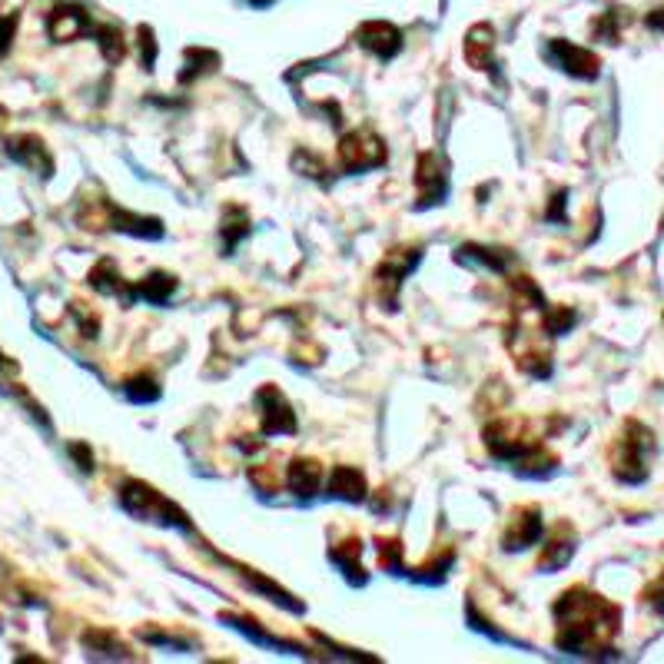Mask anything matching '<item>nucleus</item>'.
<instances>
[{
	"mask_svg": "<svg viewBox=\"0 0 664 664\" xmlns=\"http://www.w3.org/2000/svg\"><path fill=\"white\" fill-rule=\"evenodd\" d=\"M326 495L339 498V502H366V495H369L366 475L359 469H352V465H336L326 482Z\"/></svg>",
	"mask_w": 664,
	"mask_h": 664,
	"instance_id": "ddd939ff",
	"label": "nucleus"
},
{
	"mask_svg": "<svg viewBox=\"0 0 664 664\" xmlns=\"http://www.w3.org/2000/svg\"><path fill=\"white\" fill-rule=\"evenodd\" d=\"M50 37L54 40H77L83 34H97V27L90 24V14L80 7H57L50 14Z\"/></svg>",
	"mask_w": 664,
	"mask_h": 664,
	"instance_id": "2eb2a0df",
	"label": "nucleus"
},
{
	"mask_svg": "<svg viewBox=\"0 0 664 664\" xmlns=\"http://www.w3.org/2000/svg\"><path fill=\"white\" fill-rule=\"evenodd\" d=\"M323 465H319L316 459H293V465H289V489H293L299 498H313L319 492V485H323Z\"/></svg>",
	"mask_w": 664,
	"mask_h": 664,
	"instance_id": "f3484780",
	"label": "nucleus"
},
{
	"mask_svg": "<svg viewBox=\"0 0 664 664\" xmlns=\"http://www.w3.org/2000/svg\"><path fill=\"white\" fill-rule=\"evenodd\" d=\"M249 4H256V7H266V4H273V0H249Z\"/></svg>",
	"mask_w": 664,
	"mask_h": 664,
	"instance_id": "7c9ffc66",
	"label": "nucleus"
},
{
	"mask_svg": "<svg viewBox=\"0 0 664 664\" xmlns=\"http://www.w3.org/2000/svg\"><path fill=\"white\" fill-rule=\"evenodd\" d=\"M651 432L641 429L638 422L625 425V435L615 442V455H611V472L621 482H641L648 475V452H651Z\"/></svg>",
	"mask_w": 664,
	"mask_h": 664,
	"instance_id": "20e7f679",
	"label": "nucleus"
},
{
	"mask_svg": "<svg viewBox=\"0 0 664 664\" xmlns=\"http://www.w3.org/2000/svg\"><path fill=\"white\" fill-rule=\"evenodd\" d=\"M10 157H14L17 163L30 166V170H37L40 176L54 173V160H50L47 147H44V143H40L37 137H17V140H10Z\"/></svg>",
	"mask_w": 664,
	"mask_h": 664,
	"instance_id": "a211bd4d",
	"label": "nucleus"
},
{
	"mask_svg": "<svg viewBox=\"0 0 664 664\" xmlns=\"http://www.w3.org/2000/svg\"><path fill=\"white\" fill-rule=\"evenodd\" d=\"M359 47H366L369 54H376L379 60H392L402 50V34L389 20H369L356 30Z\"/></svg>",
	"mask_w": 664,
	"mask_h": 664,
	"instance_id": "9b49d317",
	"label": "nucleus"
},
{
	"mask_svg": "<svg viewBox=\"0 0 664 664\" xmlns=\"http://www.w3.org/2000/svg\"><path fill=\"white\" fill-rule=\"evenodd\" d=\"M246 233H249V213L243 210V206L230 203V206L223 210V220H220V236H223V249H226V253H233L236 243H240Z\"/></svg>",
	"mask_w": 664,
	"mask_h": 664,
	"instance_id": "aec40b11",
	"label": "nucleus"
},
{
	"mask_svg": "<svg viewBox=\"0 0 664 664\" xmlns=\"http://www.w3.org/2000/svg\"><path fill=\"white\" fill-rule=\"evenodd\" d=\"M545 57L552 60L558 70H565L568 77L578 80H595L598 77V57L585 47H575L572 40H548Z\"/></svg>",
	"mask_w": 664,
	"mask_h": 664,
	"instance_id": "1a4fd4ad",
	"label": "nucleus"
},
{
	"mask_svg": "<svg viewBox=\"0 0 664 664\" xmlns=\"http://www.w3.org/2000/svg\"><path fill=\"white\" fill-rule=\"evenodd\" d=\"M256 409H259V422H263L266 435H293L296 432L293 406H289L286 396L276 386H263L256 392Z\"/></svg>",
	"mask_w": 664,
	"mask_h": 664,
	"instance_id": "6e6552de",
	"label": "nucleus"
},
{
	"mask_svg": "<svg viewBox=\"0 0 664 664\" xmlns=\"http://www.w3.org/2000/svg\"><path fill=\"white\" fill-rule=\"evenodd\" d=\"M386 163V143L372 130H352L339 140V166L346 173H366Z\"/></svg>",
	"mask_w": 664,
	"mask_h": 664,
	"instance_id": "39448f33",
	"label": "nucleus"
},
{
	"mask_svg": "<svg viewBox=\"0 0 664 664\" xmlns=\"http://www.w3.org/2000/svg\"><path fill=\"white\" fill-rule=\"evenodd\" d=\"M120 502L127 508L130 515L137 518H147V522H157V525H176V528H190V518L180 505H173L170 498L160 495L157 489H150L147 482H123L120 489Z\"/></svg>",
	"mask_w": 664,
	"mask_h": 664,
	"instance_id": "7ed1b4c3",
	"label": "nucleus"
},
{
	"mask_svg": "<svg viewBox=\"0 0 664 664\" xmlns=\"http://www.w3.org/2000/svg\"><path fill=\"white\" fill-rule=\"evenodd\" d=\"M296 166H299V173H306V176H316V180H323V173H326V166L319 163V157H313V153H306V150H299L296 153V160H293Z\"/></svg>",
	"mask_w": 664,
	"mask_h": 664,
	"instance_id": "bb28decb",
	"label": "nucleus"
},
{
	"mask_svg": "<svg viewBox=\"0 0 664 664\" xmlns=\"http://www.w3.org/2000/svg\"><path fill=\"white\" fill-rule=\"evenodd\" d=\"M565 196H568V193H555V200H552V210L545 213L548 220H562V206H565Z\"/></svg>",
	"mask_w": 664,
	"mask_h": 664,
	"instance_id": "c85d7f7f",
	"label": "nucleus"
},
{
	"mask_svg": "<svg viewBox=\"0 0 664 664\" xmlns=\"http://www.w3.org/2000/svg\"><path fill=\"white\" fill-rule=\"evenodd\" d=\"M422 259V249H389L386 256H382V263L376 266V289L382 296V303H386V309H396L399 306V289L402 283H406V276L412 273L415 266H419Z\"/></svg>",
	"mask_w": 664,
	"mask_h": 664,
	"instance_id": "423d86ee",
	"label": "nucleus"
},
{
	"mask_svg": "<svg viewBox=\"0 0 664 664\" xmlns=\"http://www.w3.org/2000/svg\"><path fill=\"white\" fill-rule=\"evenodd\" d=\"M359 555H362V545L356 535L329 548V558L342 568V575L349 581H356V585H366V572H362V565H359Z\"/></svg>",
	"mask_w": 664,
	"mask_h": 664,
	"instance_id": "6ab92c4d",
	"label": "nucleus"
},
{
	"mask_svg": "<svg viewBox=\"0 0 664 664\" xmlns=\"http://www.w3.org/2000/svg\"><path fill=\"white\" fill-rule=\"evenodd\" d=\"M415 190H419V200H415L419 210L439 206L445 196H449V166L442 163L439 153H422L419 157V166H415Z\"/></svg>",
	"mask_w": 664,
	"mask_h": 664,
	"instance_id": "0eeeda50",
	"label": "nucleus"
},
{
	"mask_svg": "<svg viewBox=\"0 0 664 664\" xmlns=\"http://www.w3.org/2000/svg\"><path fill=\"white\" fill-rule=\"evenodd\" d=\"M572 555H575V532L562 522L552 535H548V542L542 545L535 568L538 572H545V575H552V572H558V568H565Z\"/></svg>",
	"mask_w": 664,
	"mask_h": 664,
	"instance_id": "f8f14e48",
	"label": "nucleus"
},
{
	"mask_svg": "<svg viewBox=\"0 0 664 664\" xmlns=\"http://www.w3.org/2000/svg\"><path fill=\"white\" fill-rule=\"evenodd\" d=\"M14 30H17V17L14 14H0V54H7L10 40H14Z\"/></svg>",
	"mask_w": 664,
	"mask_h": 664,
	"instance_id": "cd10ccee",
	"label": "nucleus"
},
{
	"mask_svg": "<svg viewBox=\"0 0 664 664\" xmlns=\"http://www.w3.org/2000/svg\"><path fill=\"white\" fill-rule=\"evenodd\" d=\"M555 621L558 648L572 651V655H591L595 648H605L618 631L621 611L585 588H572L555 601Z\"/></svg>",
	"mask_w": 664,
	"mask_h": 664,
	"instance_id": "f257e3e1",
	"label": "nucleus"
},
{
	"mask_svg": "<svg viewBox=\"0 0 664 664\" xmlns=\"http://www.w3.org/2000/svg\"><path fill=\"white\" fill-rule=\"evenodd\" d=\"M648 24H651V27H658V30H664V10H658V14H651V17H648Z\"/></svg>",
	"mask_w": 664,
	"mask_h": 664,
	"instance_id": "c756f323",
	"label": "nucleus"
},
{
	"mask_svg": "<svg viewBox=\"0 0 664 664\" xmlns=\"http://www.w3.org/2000/svg\"><path fill=\"white\" fill-rule=\"evenodd\" d=\"M376 552H379V565L386 572L399 575L402 572V545L399 538H376Z\"/></svg>",
	"mask_w": 664,
	"mask_h": 664,
	"instance_id": "b1692460",
	"label": "nucleus"
},
{
	"mask_svg": "<svg viewBox=\"0 0 664 664\" xmlns=\"http://www.w3.org/2000/svg\"><path fill=\"white\" fill-rule=\"evenodd\" d=\"M542 538V508L538 505H518L512 512V522L505 528L502 548L505 552H522Z\"/></svg>",
	"mask_w": 664,
	"mask_h": 664,
	"instance_id": "9d476101",
	"label": "nucleus"
},
{
	"mask_svg": "<svg viewBox=\"0 0 664 664\" xmlns=\"http://www.w3.org/2000/svg\"><path fill=\"white\" fill-rule=\"evenodd\" d=\"M160 386H157V379L153 376H133L130 382H127V396L133 399V402H153V399H160Z\"/></svg>",
	"mask_w": 664,
	"mask_h": 664,
	"instance_id": "393cba45",
	"label": "nucleus"
},
{
	"mask_svg": "<svg viewBox=\"0 0 664 664\" xmlns=\"http://www.w3.org/2000/svg\"><path fill=\"white\" fill-rule=\"evenodd\" d=\"M216 67H220V54H216V50H203V47L186 50V67L180 70V83H190L196 77L210 74Z\"/></svg>",
	"mask_w": 664,
	"mask_h": 664,
	"instance_id": "5701e85b",
	"label": "nucleus"
},
{
	"mask_svg": "<svg viewBox=\"0 0 664 664\" xmlns=\"http://www.w3.org/2000/svg\"><path fill=\"white\" fill-rule=\"evenodd\" d=\"M176 289V276L173 273H150L147 279H140L133 286V299H147V303H166Z\"/></svg>",
	"mask_w": 664,
	"mask_h": 664,
	"instance_id": "412c9836",
	"label": "nucleus"
},
{
	"mask_svg": "<svg viewBox=\"0 0 664 664\" xmlns=\"http://www.w3.org/2000/svg\"><path fill=\"white\" fill-rule=\"evenodd\" d=\"M485 445L495 459L505 462H518L522 455L535 452L542 445V429H538V419H525V415H505V419H495L485 425Z\"/></svg>",
	"mask_w": 664,
	"mask_h": 664,
	"instance_id": "f03ea898",
	"label": "nucleus"
},
{
	"mask_svg": "<svg viewBox=\"0 0 664 664\" xmlns=\"http://www.w3.org/2000/svg\"><path fill=\"white\" fill-rule=\"evenodd\" d=\"M107 223L113 226V230L130 233V236H143V240H160V236H163V223L160 220H153V216L127 213V210H120V206H110V203H107Z\"/></svg>",
	"mask_w": 664,
	"mask_h": 664,
	"instance_id": "dca6fc26",
	"label": "nucleus"
},
{
	"mask_svg": "<svg viewBox=\"0 0 664 664\" xmlns=\"http://www.w3.org/2000/svg\"><path fill=\"white\" fill-rule=\"evenodd\" d=\"M137 37H140V50H143L140 64H143V70H153V60H157V40H153V30H150V27H140Z\"/></svg>",
	"mask_w": 664,
	"mask_h": 664,
	"instance_id": "a878e982",
	"label": "nucleus"
},
{
	"mask_svg": "<svg viewBox=\"0 0 664 664\" xmlns=\"http://www.w3.org/2000/svg\"><path fill=\"white\" fill-rule=\"evenodd\" d=\"M459 263H479L485 269H492V273H505V266L512 263V253H505V249H485V246H462L459 253H455Z\"/></svg>",
	"mask_w": 664,
	"mask_h": 664,
	"instance_id": "4be33fe9",
	"label": "nucleus"
},
{
	"mask_svg": "<svg viewBox=\"0 0 664 664\" xmlns=\"http://www.w3.org/2000/svg\"><path fill=\"white\" fill-rule=\"evenodd\" d=\"M465 60L475 70H492L495 67V30L489 24H475L469 34H465Z\"/></svg>",
	"mask_w": 664,
	"mask_h": 664,
	"instance_id": "4468645a",
	"label": "nucleus"
}]
</instances>
